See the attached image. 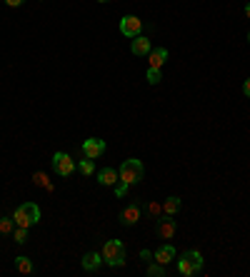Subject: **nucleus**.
<instances>
[{"instance_id":"obj_26","label":"nucleus","mask_w":250,"mask_h":277,"mask_svg":"<svg viewBox=\"0 0 250 277\" xmlns=\"http://www.w3.org/2000/svg\"><path fill=\"white\" fill-rule=\"evenodd\" d=\"M23 3H25V0H5L8 8H18V5H23Z\"/></svg>"},{"instance_id":"obj_6","label":"nucleus","mask_w":250,"mask_h":277,"mask_svg":"<svg viewBox=\"0 0 250 277\" xmlns=\"http://www.w3.org/2000/svg\"><path fill=\"white\" fill-rule=\"evenodd\" d=\"M120 32L125 38H138L143 35V20L138 15H123L120 18Z\"/></svg>"},{"instance_id":"obj_12","label":"nucleus","mask_w":250,"mask_h":277,"mask_svg":"<svg viewBox=\"0 0 250 277\" xmlns=\"http://www.w3.org/2000/svg\"><path fill=\"white\" fill-rule=\"evenodd\" d=\"M165 62H168V50H165V48H153V50L148 53V65H150V67L163 70Z\"/></svg>"},{"instance_id":"obj_22","label":"nucleus","mask_w":250,"mask_h":277,"mask_svg":"<svg viewBox=\"0 0 250 277\" xmlns=\"http://www.w3.org/2000/svg\"><path fill=\"white\" fill-rule=\"evenodd\" d=\"M145 213L150 217H160L163 215V205H160V202H148V205H145Z\"/></svg>"},{"instance_id":"obj_15","label":"nucleus","mask_w":250,"mask_h":277,"mask_svg":"<svg viewBox=\"0 0 250 277\" xmlns=\"http://www.w3.org/2000/svg\"><path fill=\"white\" fill-rule=\"evenodd\" d=\"M178 210H180V197L178 195H170L163 202V215H178Z\"/></svg>"},{"instance_id":"obj_1","label":"nucleus","mask_w":250,"mask_h":277,"mask_svg":"<svg viewBox=\"0 0 250 277\" xmlns=\"http://www.w3.org/2000/svg\"><path fill=\"white\" fill-rule=\"evenodd\" d=\"M13 220H15V225H20V227H33V225H38V220H40V207H38L35 202H23V205H18V207L13 210Z\"/></svg>"},{"instance_id":"obj_4","label":"nucleus","mask_w":250,"mask_h":277,"mask_svg":"<svg viewBox=\"0 0 250 277\" xmlns=\"http://www.w3.org/2000/svg\"><path fill=\"white\" fill-rule=\"evenodd\" d=\"M103 262L110 267H120L125 265V245L120 240H108L103 247Z\"/></svg>"},{"instance_id":"obj_16","label":"nucleus","mask_w":250,"mask_h":277,"mask_svg":"<svg viewBox=\"0 0 250 277\" xmlns=\"http://www.w3.org/2000/svg\"><path fill=\"white\" fill-rule=\"evenodd\" d=\"M15 270H18L20 275H30L33 272V260L30 257H25V255L15 257Z\"/></svg>"},{"instance_id":"obj_2","label":"nucleus","mask_w":250,"mask_h":277,"mask_svg":"<svg viewBox=\"0 0 250 277\" xmlns=\"http://www.w3.org/2000/svg\"><path fill=\"white\" fill-rule=\"evenodd\" d=\"M118 175H120V183H125V185H138L140 180H143V175H145V167H143V162H140V160L130 157V160H125L123 165H120Z\"/></svg>"},{"instance_id":"obj_30","label":"nucleus","mask_w":250,"mask_h":277,"mask_svg":"<svg viewBox=\"0 0 250 277\" xmlns=\"http://www.w3.org/2000/svg\"><path fill=\"white\" fill-rule=\"evenodd\" d=\"M248 43H250V30H248Z\"/></svg>"},{"instance_id":"obj_25","label":"nucleus","mask_w":250,"mask_h":277,"mask_svg":"<svg viewBox=\"0 0 250 277\" xmlns=\"http://www.w3.org/2000/svg\"><path fill=\"white\" fill-rule=\"evenodd\" d=\"M140 260L143 262H153V252L150 250H140Z\"/></svg>"},{"instance_id":"obj_24","label":"nucleus","mask_w":250,"mask_h":277,"mask_svg":"<svg viewBox=\"0 0 250 277\" xmlns=\"http://www.w3.org/2000/svg\"><path fill=\"white\" fill-rule=\"evenodd\" d=\"M128 187H130V185H125V183H115V187H113V192H115L118 197H125V195H128Z\"/></svg>"},{"instance_id":"obj_5","label":"nucleus","mask_w":250,"mask_h":277,"mask_svg":"<svg viewBox=\"0 0 250 277\" xmlns=\"http://www.w3.org/2000/svg\"><path fill=\"white\" fill-rule=\"evenodd\" d=\"M53 170H55V175L68 178V175H73V170H75V160L65 153H55L53 155Z\"/></svg>"},{"instance_id":"obj_23","label":"nucleus","mask_w":250,"mask_h":277,"mask_svg":"<svg viewBox=\"0 0 250 277\" xmlns=\"http://www.w3.org/2000/svg\"><path fill=\"white\" fill-rule=\"evenodd\" d=\"M160 80H163V73H160L158 67H150V70H148V83H150V85H158Z\"/></svg>"},{"instance_id":"obj_11","label":"nucleus","mask_w":250,"mask_h":277,"mask_svg":"<svg viewBox=\"0 0 250 277\" xmlns=\"http://www.w3.org/2000/svg\"><path fill=\"white\" fill-rule=\"evenodd\" d=\"M98 183L103 185V187H115V183H120V175H118L115 167H103L98 172Z\"/></svg>"},{"instance_id":"obj_10","label":"nucleus","mask_w":250,"mask_h":277,"mask_svg":"<svg viewBox=\"0 0 250 277\" xmlns=\"http://www.w3.org/2000/svg\"><path fill=\"white\" fill-rule=\"evenodd\" d=\"M130 50H133V55H138V58H145V55L153 50V45H150V40H148L145 35H138V38H133V43H130Z\"/></svg>"},{"instance_id":"obj_3","label":"nucleus","mask_w":250,"mask_h":277,"mask_svg":"<svg viewBox=\"0 0 250 277\" xmlns=\"http://www.w3.org/2000/svg\"><path fill=\"white\" fill-rule=\"evenodd\" d=\"M200 270H203V255L198 250L183 252V257L178 260V272L185 277H193V275H198Z\"/></svg>"},{"instance_id":"obj_7","label":"nucleus","mask_w":250,"mask_h":277,"mask_svg":"<svg viewBox=\"0 0 250 277\" xmlns=\"http://www.w3.org/2000/svg\"><path fill=\"white\" fill-rule=\"evenodd\" d=\"M175 230H178V225H175L173 215H160V217H158L155 235L160 237V240H170V237L175 235Z\"/></svg>"},{"instance_id":"obj_19","label":"nucleus","mask_w":250,"mask_h":277,"mask_svg":"<svg viewBox=\"0 0 250 277\" xmlns=\"http://www.w3.org/2000/svg\"><path fill=\"white\" fill-rule=\"evenodd\" d=\"M165 272H168V267L165 265H160V262H148V275L150 277H165Z\"/></svg>"},{"instance_id":"obj_27","label":"nucleus","mask_w":250,"mask_h":277,"mask_svg":"<svg viewBox=\"0 0 250 277\" xmlns=\"http://www.w3.org/2000/svg\"><path fill=\"white\" fill-rule=\"evenodd\" d=\"M243 92H245V95H248V97H250V78H248V80H245V83H243Z\"/></svg>"},{"instance_id":"obj_20","label":"nucleus","mask_w":250,"mask_h":277,"mask_svg":"<svg viewBox=\"0 0 250 277\" xmlns=\"http://www.w3.org/2000/svg\"><path fill=\"white\" fill-rule=\"evenodd\" d=\"M13 230H15V220H13V215L0 217V235H10Z\"/></svg>"},{"instance_id":"obj_21","label":"nucleus","mask_w":250,"mask_h":277,"mask_svg":"<svg viewBox=\"0 0 250 277\" xmlns=\"http://www.w3.org/2000/svg\"><path fill=\"white\" fill-rule=\"evenodd\" d=\"M78 170L88 178V175H93V172H95V162L90 160V157H88V160H80V162H78Z\"/></svg>"},{"instance_id":"obj_29","label":"nucleus","mask_w":250,"mask_h":277,"mask_svg":"<svg viewBox=\"0 0 250 277\" xmlns=\"http://www.w3.org/2000/svg\"><path fill=\"white\" fill-rule=\"evenodd\" d=\"M98 3H110V0H98Z\"/></svg>"},{"instance_id":"obj_14","label":"nucleus","mask_w":250,"mask_h":277,"mask_svg":"<svg viewBox=\"0 0 250 277\" xmlns=\"http://www.w3.org/2000/svg\"><path fill=\"white\" fill-rule=\"evenodd\" d=\"M100 265H103V252H88L83 257V270L85 272H98Z\"/></svg>"},{"instance_id":"obj_18","label":"nucleus","mask_w":250,"mask_h":277,"mask_svg":"<svg viewBox=\"0 0 250 277\" xmlns=\"http://www.w3.org/2000/svg\"><path fill=\"white\" fill-rule=\"evenodd\" d=\"M28 230H30V227H20V225H15V230H13V240H15L18 245H25V243H28V237H30V235H28Z\"/></svg>"},{"instance_id":"obj_28","label":"nucleus","mask_w":250,"mask_h":277,"mask_svg":"<svg viewBox=\"0 0 250 277\" xmlns=\"http://www.w3.org/2000/svg\"><path fill=\"white\" fill-rule=\"evenodd\" d=\"M245 15H248V20H250V3L245 5Z\"/></svg>"},{"instance_id":"obj_8","label":"nucleus","mask_w":250,"mask_h":277,"mask_svg":"<svg viewBox=\"0 0 250 277\" xmlns=\"http://www.w3.org/2000/svg\"><path fill=\"white\" fill-rule=\"evenodd\" d=\"M143 217V207H140V202H130L128 207H125L123 213L118 215V220H120V225H128V227H133L138 220Z\"/></svg>"},{"instance_id":"obj_17","label":"nucleus","mask_w":250,"mask_h":277,"mask_svg":"<svg viewBox=\"0 0 250 277\" xmlns=\"http://www.w3.org/2000/svg\"><path fill=\"white\" fill-rule=\"evenodd\" d=\"M33 183L38 185V187H45L48 192H53V190H55V185L50 183V180H48V175H45V172H40V170H38V172H33Z\"/></svg>"},{"instance_id":"obj_13","label":"nucleus","mask_w":250,"mask_h":277,"mask_svg":"<svg viewBox=\"0 0 250 277\" xmlns=\"http://www.w3.org/2000/svg\"><path fill=\"white\" fill-rule=\"evenodd\" d=\"M153 260H155V262H160V265H165V267H168V262H173V260H175V247H170V245L158 247L155 252H153Z\"/></svg>"},{"instance_id":"obj_9","label":"nucleus","mask_w":250,"mask_h":277,"mask_svg":"<svg viewBox=\"0 0 250 277\" xmlns=\"http://www.w3.org/2000/svg\"><path fill=\"white\" fill-rule=\"evenodd\" d=\"M83 153H85V157H90V160H98L100 155L105 153V140H100V137L85 140L83 143Z\"/></svg>"}]
</instances>
